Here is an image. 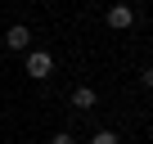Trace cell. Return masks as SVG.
<instances>
[{"mask_svg":"<svg viewBox=\"0 0 153 144\" xmlns=\"http://www.w3.org/2000/svg\"><path fill=\"white\" fill-rule=\"evenodd\" d=\"M140 81H144V86H149V90H153V63H149V68H144V72H140Z\"/></svg>","mask_w":153,"mask_h":144,"instance_id":"obj_6","label":"cell"},{"mask_svg":"<svg viewBox=\"0 0 153 144\" xmlns=\"http://www.w3.org/2000/svg\"><path fill=\"white\" fill-rule=\"evenodd\" d=\"M90 144H122V140H117V131H95Z\"/></svg>","mask_w":153,"mask_h":144,"instance_id":"obj_5","label":"cell"},{"mask_svg":"<svg viewBox=\"0 0 153 144\" xmlns=\"http://www.w3.org/2000/svg\"><path fill=\"white\" fill-rule=\"evenodd\" d=\"M108 27H113V32L135 27V9H131V5H113V9H108Z\"/></svg>","mask_w":153,"mask_h":144,"instance_id":"obj_3","label":"cell"},{"mask_svg":"<svg viewBox=\"0 0 153 144\" xmlns=\"http://www.w3.org/2000/svg\"><path fill=\"white\" fill-rule=\"evenodd\" d=\"M5 50H14V54H27V50H32V27L14 23V27L5 32Z\"/></svg>","mask_w":153,"mask_h":144,"instance_id":"obj_2","label":"cell"},{"mask_svg":"<svg viewBox=\"0 0 153 144\" xmlns=\"http://www.w3.org/2000/svg\"><path fill=\"white\" fill-rule=\"evenodd\" d=\"M95 104H99L95 86H76V90H72V108H76V113H90Z\"/></svg>","mask_w":153,"mask_h":144,"instance_id":"obj_4","label":"cell"},{"mask_svg":"<svg viewBox=\"0 0 153 144\" xmlns=\"http://www.w3.org/2000/svg\"><path fill=\"white\" fill-rule=\"evenodd\" d=\"M50 144H76V140H72V135H68V131H59V135H54V140H50Z\"/></svg>","mask_w":153,"mask_h":144,"instance_id":"obj_7","label":"cell"},{"mask_svg":"<svg viewBox=\"0 0 153 144\" xmlns=\"http://www.w3.org/2000/svg\"><path fill=\"white\" fill-rule=\"evenodd\" d=\"M23 72L32 81H45V77H54V54L50 50H27V59H23Z\"/></svg>","mask_w":153,"mask_h":144,"instance_id":"obj_1","label":"cell"}]
</instances>
